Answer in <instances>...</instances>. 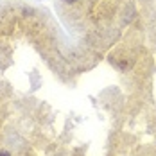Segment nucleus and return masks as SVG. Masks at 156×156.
<instances>
[{
    "label": "nucleus",
    "instance_id": "nucleus-1",
    "mask_svg": "<svg viewBox=\"0 0 156 156\" xmlns=\"http://www.w3.org/2000/svg\"><path fill=\"white\" fill-rule=\"evenodd\" d=\"M0 156H11V154H9V153H5V151H2V153H0Z\"/></svg>",
    "mask_w": 156,
    "mask_h": 156
},
{
    "label": "nucleus",
    "instance_id": "nucleus-2",
    "mask_svg": "<svg viewBox=\"0 0 156 156\" xmlns=\"http://www.w3.org/2000/svg\"><path fill=\"white\" fill-rule=\"evenodd\" d=\"M65 2H76V0H65Z\"/></svg>",
    "mask_w": 156,
    "mask_h": 156
}]
</instances>
